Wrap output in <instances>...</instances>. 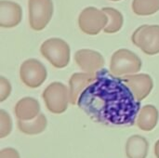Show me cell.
I'll list each match as a JSON object with an SVG mask.
<instances>
[{
  "label": "cell",
  "mask_w": 159,
  "mask_h": 158,
  "mask_svg": "<svg viewBox=\"0 0 159 158\" xmlns=\"http://www.w3.org/2000/svg\"><path fill=\"white\" fill-rule=\"evenodd\" d=\"M96 79L80 94L77 105L92 120L107 126L131 127L141 103L121 77L106 69L96 73Z\"/></svg>",
  "instance_id": "obj_1"
},
{
  "label": "cell",
  "mask_w": 159,
  "mask_h": 158,
  "mask_svg": "<svg viewBox=\"0 0 159 158\" xmlns=\"http://www.w3.org/2000/svg\"><path fill=\"white\" fill-rule=\"evenodd\" d=\"M142 68L141 59L129 49H119L114 53L110 62L112 74L118 77L138 73Z\"/></svg>",
  "instance_id": "obj_2"
},
{
  "label": "cell",
  "mask_w": 159,
  "mask_h": 158,
  "mask_svg": "<svg viewBox=\"0 0 159 158\" xmlns=\"http://www.w3.org/2000/svg\"><path fill=\"white\" fill-rule=\"evenodd\" d=\"M40 51L43 57H45L56 68H64L69 63L70 47L62 39H48L42 44Z\"/></svg>",
  "instance_id": "obj_3"
},
{
  "label": "cell",
  "mask_w": 159,
  "mask_h": 158,
  "mask_svg": "<svg viewBox=\"0 0 159 158\" xmlns=\"http://www.w3.org/2000/svg\"><path fill=\"white\" fill-rule=\"evenodd\" d=\"M43 99L47 108L53 114H62L68 107L70 91L62 83L54 82L43 92Z\"/></svg>",
  "instance_id": "obj_4"
},
{
  "label": "cell",
  "mask_w": 159,
  "mask_h": 158,
  "mask_svg": "<svg viewBox=\"0 0 159 158\" xmlns=\"http://www.w3.org/2000/svg\"><path fill=\"white\" fill-rule=\"evenodd\" d=\"M135 46L148 55L159 53V25H143L132 34Z\"/></svg>",
  "instance_id": "obj_5"
},
{
  "label": "cell",
  "mask_w": 159,
  "mask_h": 158,
  "mask_svg": "<svg viewBox=\"0 0 159 158\" xmlns=\"http://www.w3.org/2000/svg\"><path fill=\"white\" fill-rule=\"evenodd\" d=\"M29 21L34 31L43 30L53 14L52 0H29Z\"/></svg>",
  "instance_id": "obj_6"
},
{
  "label": "cell",
  "mask_w": 159,
  "mask_h": 158,
  "mask_svg": "<svg viewBox=\"0 0 159 158\" xmlns=\"http://www.w3.org/2000/svg\"><path fill=\"white\" fill-rule=\"evenodd\" d=\"M108 16L102 9L93 7L85 8L79 15L78 23L80 29L88 34H98L108 23Z\"/></svg>",
  "instance_id": "obj_7"
},
{
  "label": "cell",
  "mask_w": 159,
  "mask_h": 158,
  "mask_svg": "<svg viewBox=\"0 0 159 158\" xmlns=\"http://www.w3.org/2000/svg\"><path fill=\"white\" fill-rule=\"evenodd\" d=\"M21 81L29 88L40 87L47 79V70L42 62L35 59L25 61L20 70Z\"/></svg>",
  "instance_id": "obj_8"
},
{
  "label": "cell",
  "mask_w": 159,
  "mask_h": 158,
  "mask_svg": "<svg viewBox=\"0 0 159 158\" xmlns=\"http://www.w3.org/2000/svg\"><path fill=\"white\" fill-rule=\"evenodd\" d=\"M121 78L131 89L139 102L144 100L150 94L154 86L151 76L146 74H129L122 76Z\"/></svg>",
  "instance_id": "obj_9"
},
{
  "label": "cell",
  "mask_w": 159,
  "mask_h": 158,
  "mask_svg": "<svg viewBox=\"0 0 159 158\" xmlns=\"http://www.w3.org/2000/svg\"><path fill=\"white\" fill-rule=\"evenodd\" d=\"M77 65L87 73L95 74L102 70L104 65L102 55L91 49H80L75 55Z\"/></svg>",
  "instance_id": "obj_10"
},
{
  "label": "cell",
  "mask_w": 159,
  "mask_h": 158,
  "mask_svg": "<svg viewBox=\"0 0 159 158\" xmlns=\"http://www.w3.org/2000/svg\"><path fill=\"white\" fill-rule=\"evenodd\" d=\"M21 8L14 2L2 0L0 2V26L12 28L17 26L21 20Z\"/></svg>",
  "instance_id": "obj_11"
},
{
  "label": "cell",
  "mask_w": 159,
  "mask_h": 158,
  "mask_svg": "<svg viewBox=\"0 0 159 158\" xmlns=\"http://www.w3.org/2000/svg\"><path fill=\"white\" fill-rule=\"evenodd\" d=\"M97 74L92 73H76L74 74L69 81L70 86V102L77 103L80 94L96 79Z\"/></svg>",
  "instance_id": "obj_12"
},
{
  "label": "cell",
  "mask_w": 159,
  "mask_h": 158,
  "mask_svg": "<svg viewBox=\"0 0 159 158\" xmlns=\"http://www.w3.org/2000/svg\"><path fill=\"white\" fill-rule=\"evenodd\" d=\"M40 114L39 102L30 97L19 101L15 106V115L19 120L29 121L34 119Z\"/></svg>",
  "instance_id": "obj_13"
},
{
  "label": "cell",
  "mask_w": 159,
  "mask_h": 158,
  "mask_svg": "<svg viewBox=\"0 0 159 158\" xmlns=\"http://www.w3.org/2000/svg\"><path fill=\"white\" fill-rule=\"evenodd\" d=\"M149 150L147 140L140 135L129 138L126 143V155L128 158H146Z\"/></svg>",
  "instance_id": "obj_14"
},
{
  "label": "cell",
  "mask_w": 159,
  "mask_h": 158,
  "mask_svg": "<svg viewBox=\"0 0 159 158\" xmlns=\"http://www.w3.org/2000/svg\"><path fill=\"white\" fill-rule=\"evenodd\" d=\"M158 122V111L154 105L143 106L138 115L137 126L143 131L153 130Z\"/></svg>",
  "instance_id": "obj_15"
},
{
  "label": "cell",
  "mask_w": 159,
  "mask_h": 158,
  "mask_svg": "<svg viewBox=\"0 0 159 158\" xmlns=\"http://www.w3.org/2000/svg\"><path fill=\"white\" fill-rule=\"evenodd\" d=\"M47 118L43 114H39L34 119L29 121H23L18 119L19 129L28 135H36L42 133L47 128Z\"/></svg>",
  "instance_id": "obj_16"
},
{
  "label": "cell",
  "mask_w": 159,
  "mask_h": 158,
  "mask_svg": "<svg viewBox=\"0 0 159 158\" xmlns=\"http://www.w3.org/2000/svg\"><path fill=\"white\" fill-rule=\"evenodd\" d=\"M132 10L140 16L155 14L159 10V0H133Z\"/></svg>",
  "instance_id": "obj_17"
},
{
  "label": "cell",
  "mask_w": 159,
  "mask_h": 158,
  "mask_svg": "<svg viewBox=\"0 0 159 158\" xmlns=\"http://www.w3.org/2000/svg\"><path fill=\"white\" fill-rule=\"evenodd\" d=\"M102 10L108 16V23L103 29V31L107 34H114L118 32L123 25V16L121 12L112 7H103Z\"/></svg>",
  "instance_id": "obj_18"
},
{
  "label": "cell",
  "mask_w": 159,
  "mask_h": 158,
  "mask_svg": "<svg viewBox=\"0 0 159 158\" xmlns=\"http://www.w3.org/2000/svg\"><path fill=\"white\" fill-rule=\"evenodd\" d=\"M12 128V123L10 116L7 113H6L4 110L0 111V138L7 137Z\"/></svg>",
  "instance_id": "obj_19"
},
{
  "label": "cell",
  "mask_w": 159,
  "mask_h": 158,
  "mask_svg": "<svg viewBox=\"0 0 159 158\" xmlns=\"http://www.w3.org/2000/svg\"><path fill=\"white\" fill-rule=\"evenodd\" d=\"M11 86L4 76L0 77V102H4L10 94Z\"/></svg>",
  "instance_id": "obj_20"
},
{
  "label": "cell",
  "mask_w": 159,
  "mask_h": 158,
  "mask_svg": "<svg viewBox=\"0 0 159 158\" xmlns=\"http://www.w3.org/2000/svg\"><path fill=\"white\" fill-rule=\"evenodd\" d=\"M0 158H20V155L13 148H5L0 152Z\"/></svg>",
  "instance_id": "obj_21"
},
{
  "label": "cell",
  "mask_w": 159,
  "mask_h": 158,
  "mask_svg": "<svg viewBox=\"0 0 159 158\" xmlns=\"http://www.w3.org/2000/svg\"><path fill=\"white\" fill-rule=\"evenodd\" d=\"M155 155L157 158H159V140L157 142L156 145H155Z\"/></svg>",
  "instance_id": "obj_22"
},
{
  "label": "cell",
  "mask_w": 159,
  "mask_h": 158,
  "mask_svg": "<svg viewBox=\"0 0 159 158\" xmlns=\"http://www.w3.org/2000/svg\"><path fill=\"white\" fill-rule=\"evenodd\" d=\"M112 1H119V0H112Z\"/></svg>",
  "instance_id": "obj_23"
}]
</instances>
